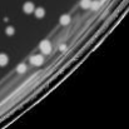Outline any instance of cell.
Listing matches in <instances>:
<instances>
[{
    "instance_id": "cell-2",
    "label": "cell",
    "mask_w": 129,
    "mask_h": 129,
    "mask_svg": "<svg viewBox=\"0 0 129 129\" xmlns=\"http://www.w3.org/2000/svg\"><path fill=\"white\" fill-rule=\"evenodd\" d=\"M43 56L42 55H34V56H31V59H30V61H31V64H34V65H40V64H43Z\"/></svg>"
},
{
    "instance_id": "cell-3",
    "label": "cell",
    "mask_w": 129,
    "mask_h": 129,
    "mask_svg": "<svg viewBox=\"0 0 129 129\" xmlns=\"http://www.w3.org/2000/svg\"><path fill=\"white\" fill-rule=\"evenodd\" d=\"M34 10V5L31 4V3H26L25 5H24V11L25 13H31Z\"/></svg>"
},
{
    "instance_id": "cell-6",
    "label": "cell",
    "mask_w": 129,
    "mask_h": 129,
    "mask_svg": "<svg viewBox=\"0 0 129 129\" xmlns=\"http://www.w3.org/2000/svg\"><path fill=\"white\" fill-rule=\"evenodd\" d=\"M35 15H37L38 18H43V16H44V9H42V8H38V9L35 10Z\"/></svg>"
},
{
    "instance_id": "cell-9",
    "label": "cell",
    "mask_w": 129,
    "mask_h": 129,
    "mask_svg": "<svg viewBox=\"0 0 129 129\" xmlns=\"http://www.w3.org/2000/svg\"><path fill=\"white\" fill-rule=\"evenodd\" d=\"M6 33H8V34H13V33H14L13 28H8V29H6Z\"/></svg>"
},
{
    "instance_id": "cell-5",
    "label": "cell",
    "mask_w": 129,
    "mask_h": 129,
    "mask_svg": "<svg viewBox=\"0 0 129 129\" xmlns=\"http://www.w3.org/2000/svg\"><path fill=\"white\" fill-rule=\"evenodd\" d=\"M8 63V56L5 54H0V65H5Z\"/></svg>"
},
{
    "instance_id": "cell-7",
    "label": "cell",
    "mask_w": 129,
    "mask_h": 129,
    "mask_svg": "<svg viewBox=\"0 0 129 129\" xmlns=\"http://www.w3.org/2000/svg\"><path fill=\"white\" fill-rule=\"evenodd\" d=\"M90 3H91L90 0H83V1H82V6H83V8H89V6H90Z\"/></svg>"
},
{
    "instance_id": "cell-4",
    "label": "cell",
    "mask_w": 129,
    "mask_h": 129,
    "mask_svg": "<svg viewBox=\"0 0 129 129\" xmlns=\"http://www.w3.org/2000/svg\"><path fill=\"white\" fill-rule=\"evenodd\" d=\"M69 21H70V18H69L68 15H63V16H61V19H60V23H61L63 25L69 24Z\"/></svg>"
},
{
    "instance_id": "cell-8",
    "label": "cell",
    "mask_w": 129,
    "mask_h": 129,
    "mask_svg": "<svg viewBox=\"0 0 129 129\" xmlns=\"http://www.w3.org/2000/svg\"><path fill=\"white\" fill-rule=\"evenodd\" d=\"M16 70H18L19 73H23V72H25V70H26V67L21 64V65H19V67H18V69H16Z\"/></svg>"
},
{
    "instance_id": "cell-1",
    "label": "cell",
    "mask_w": 129,
    "mask_h": 129,
    "mask_svg": "<svg viewBox=\"0 0 129 129\" xmlns=\"http://www.w3.org/2000/svg\"><path fill=\"white\" fill-rule=\"evenodd\" d=\"M40 49H42V51L44 54H49L51 51V45H50V43L48 40H44V42L40 43Z\"/></svg>"
}]
</instances>
